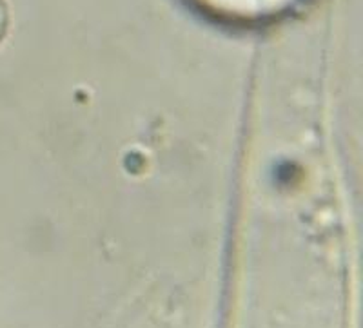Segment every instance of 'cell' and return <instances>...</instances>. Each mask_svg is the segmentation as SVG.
<instances>
[{
  "label": "cell",
  "mask_w": 363,
  "mask_h": 328,
  "mask_svg": "<svg viewBox=\"0 0 363 328\" xmlns=\"http://www.w3.org/2000/svg\"><path fill=\"white\" fill-rule=\"evenodd\" d=\"M9 28V9L6 0H0V42L4 40L6 33Z\"/></svg>",
  "instance_id": "cell-1"
}]
</instances>
